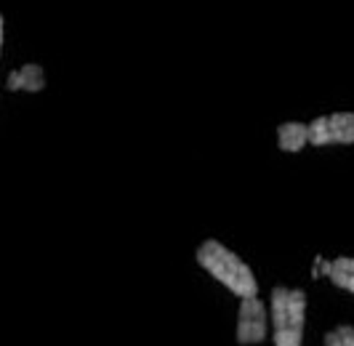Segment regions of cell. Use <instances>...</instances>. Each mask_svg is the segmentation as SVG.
<instances>
[{
    "label": "cell",
    "mask_w": 354,
    "mask_h": 346,
    "mask_svg": "<svg viewBox=\"0 0 354 346\" xmlns=\"http://www.w3.org/2000/svg\"><path fill=\"white\" fill-rule=\"evenodd\" d=\"M325 346H354V328L352 325H336L325 333Z\"/></svg>",
    "instance_id": "8"
},
{
    "label": "cell",
    "mask_w": 354,
    "mask_h": 346,
    "mask_svg": "<svg viewBox=\"0 0 354 346\" xmlns=\"http://www.w3.org/2000/svg\"><path fill=\"white\" fill-rule=\"evenodd\" d=\"M234 336H237L240 346H259L266 341V336H269V307L259 295L240 298Z\"/></svg>",
    "instance_id": "4"
},
{
    "label": "cell",
    "mask_w": 354,
    "mask_h": 346,
    "mask_svg": "<svg viewBox=\"0 0 354 346\" xmlns=\"http://www.w3.org/2000/svg\"><path fill=\"white\" fill-rule=\"evenodd\" d=\"M322 269H325V277L336 288L354 295V256H338L333 261H325Z\"/></svg>",
    "instance_id": "7"
},
{
    "label": "cell",
    "mask_w": 354,
    "mask_h": 346,
    "mask_svg": "<svg viewBox=\"0 0 354 346\" xmlns=\"http://www.w3.org/2000/svg\"><path fill=\"white\" fill-rule=\"evenodd\" d=\"M277 147L285 155H299L309 147V125L301 120H288L277 125Z\"/></svg>",
    "instance_id": "5"
},
{
    "label": "cell",
    "mask_w": 354,
    "mask_h": 346,
    "mask_svg": "<svg viewBox=\"0 0 354 346\" xmlns=\"http://www.w3.org/2000/svg\"><path fill=\"white\" fill-rule=\"evenodd\" d=\"M195 261L205 275L213 277L218 285H224L237 298L259 295V280L248 266V261L237 256L224 242L203 240L195 251Z\"/></svg>",
    "instance_id": "1"
},
{
    "label": "cell",
    "mask_w": 354,
    "mask_h": 346,
    "mask_svg": "<svg viewBox=\"0 0 354 346\" xmlns=\"http://www.w3.org/2000/svg\"><path fill=\"white\" fill-rule=\"evenodd\" d=\"M46 69L40 64H24V67L14 69L6 80L8 91H24V93H40L46 91Z\"/></svg>",
    "instance_id": "6"
},
{
    "label": "cell",
    "mask_w": 354,
    "mask_h": 346,
    "mask_svg": "<svg viewBox=\"0 0 354 346\" xmlns=\"http://www.w3.org/2000/svg\"><path fill=\"white\" fill-rule=\"evenodd\" d=\"M3 37H6V19L0 14V53H3Z\"/></svg>",
    "instance_id": "9"
},
{
    "label": "cell",
    "mask_w": 354,
    "mask_h": 346,
    "mask_svg": "<svg viewBox=\"0 0 354 346\" xmlns=\"http://www.w3.org/2000/svg\"><path fill=\"white\" fill-rule=\"evenodd\" d=\"M306 125H309V144L315 149L354 144V112H349V109L319 115V118H315Z\"/></svg>",
    "instance_id": "3"
},
{
    "label": "cell",
    "mask_w": 354,
    "mask_h": 346,
    "mask_svg": "<svg viewBox=\"0 0 354 346\" xmlns=\"http://www.w3.org/2000/svg\"><path fill=\"white\" fill-rule=\"evenodd\" d=\"M269 330L274 346H301L306 330V293L277 285L269 293Z\"/></svg>",
    "instance_id": "2"
}]
</instances>
